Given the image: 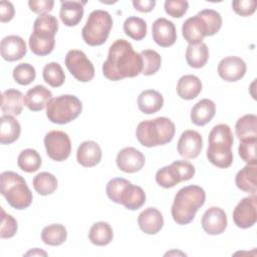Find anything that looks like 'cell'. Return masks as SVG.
Returning a JSON list of instances; mask_svg holds the SVG:
<instances>
[{
    "instance_id": "cell-1",
    "label": "cell",
    "mask_w": 257,
    "mask_h": 257,
    "mask_svg": "<svg viewBox=\"0 0 257 257\" xmlns=\"http://www.w3.org/2000/svg\"><path fill=\"white\" fill-rule=\"evenodd\" d=\"M143 71V58L132 44L124 39H116L109 47L106 60L102 64L103 75L112 81L136 77Z\"/></svg>"
},
{
    "instance_id": "cell-2",
    "label": "cell",
    "mask_w": 257,
    "mask_h": 257,
    "mask_svg": "<svg viewBox=\"0 0 257 257\" xmlns=\"http://www.w3.org/2000/svg\"><path fill=\"white\" fill-rule=\"evenodd\" d=\"M205 200L206 193L200 186L190 185L180 189L171 209L174 221L179 225L191 223L198 210L205 204Z\"/></svg>"
},
{
    "instance_id": "cell-3",
    "label": "cell",
    "mask_w": 257,
    "mask_h": 257,
    "mask_svg": "<svg viewBox=\"0 0 257 257\" xmlns=\"http://www.w3.org/2000/svg\"><path fill=\"white\" fill-rule=\"evenodd\" d=\"M233 134L228 124L220 123L215 125L209 134L207 149L209 162L221 169L229 168L233 163Z\"/></svg>"
},
{
    "instance_id": "cell-4",
    "label": "cell",
    "mask_w": 257,
    "mask_h": 257,
    "mask_svg": "<svg viewBox=\"0 0 257 257\" xmlns=\"http://www.w3.org/2000/svg\"><path fill=\"white\" fill-rule=\"evenodd\" d=\"M176 132L175 123L168 117L160 116L155 119L141 121L136 130L139 143L147 148L163 146L170 143Z\"/></svg>"
},
{
    "instance_id": "cell-5",
    "label": "cell",
    "mask_w": 257,
    "mask_h": 257,
    "mask_svg": "<svg viewBox=\"0 0 257 257\" xmlns=\"http://www.w3.org/2000/svg\"><path fill=\"white\" fill-rule=\"evenodd\" d=\"M57 30L58 21L53 15L38 16L34 21L33 32L28 40L30 50L38 56L50 54L54 49Z\"/></svg>"
},
{
    "instance_id": "cell-6",
    "label": "cell",
    "mask_w": 257,
    "mask_h": 257,
    "mask_svg": "<svg viewBox=\"0 0 257 257\" xmlns=\"http://www.w3.org/2000/svg\"><path fill=\"white\" fill-rule=\"evenodd\" d=\"M0 188L1 195L14 209L24 210L31 205L32 193L19 174L11 171L3 172L0 176Z\"/></svg>"
},
{
    "instance_id": "cell-7",
    "label": "cell",
    "mask_w": 257,
    "mask_h": 257,
    "mask_svg": "<svg viewBox=\"0 0 257 257\" xmlns=\"http://www.w3.org/2000/svg\"><path fill=\"white\" fill-rule=\"evenodd\" d=\"M112 28V18L107 11L94 10L86 20L81 35L84 42L90 46L102 45L108 38Z\"/></svg>"
},
{
    "instance_id": "cell-8",
    "label": "cell",
    "mask_w": 257,
    "mask_h": 257,
    "mask_svg": "<svg viewBox=\"0 0 257 257\" xmlns=\"http://www.w3.org/2000/svg\"><path fill=\"white\" fill-rule=\"evenodd\" d=\"M82 111V103L77 96L62 94L52 98L46 106L47 118L57 124H65L74 120Z\"/></svg>"
},
{
    "instance_id": "cell-9",
    "label": "cell",
    "mask_w": 257,
    "mask_h": 257,
    "mask_svg": "<svg viewBox=\"0 0 257 257\" xmlns=\"http://www.w3.org/2000/svg\"><path fill=\"white\" fill-rule=\"evenodd\" d=\"M195 167L188 161H175L170 166L163 167L156 174V182L163 188L175 187L180 182L189 181L195 175Z\"/></svg>"
},
{
    "instance_id": "cell-10",
    "label": "cell",
    "mask_w": 257,
    "mask_h": 257,
    "mask_svg": "<svg viewBox=\"0 0 257 257\" xmlns=\"http://www.w3.org/2000/svg\"><path fill=\"white\" fill-rule=\"evenodd\" d=\"M68 71L75 79L81 82H88L94 77V67L92 62L81 50H69L64 59Z\"/></svg>"
},
{
    "instance_id": "cell-11",
    "label": "cell",
    "mask_w": 257,
    "mask_h": 257,
    "mask_svg": "<svg viewBox=\"0 0 257 257\" xmlns=\"http://www.w3.org/2000/svg\"><path fill=\"white\" fill-rule=\"evenodd\" d=\"M44 146L47 156L55 161L66 160L71 153V142L68 135L61 131H51L44 137Z\"/></svg>"
},
{
    "instance_id": "cell-12",
    "label": "cell",
    "mask_w": 257,
    "mask_h": 257,
    "mask_svg": "<svg viewBox=\"0 0 257 257\" xmlns=\"http://www.w3.org/2000/svg\"><path fill=\"white\" fill-rule=\"evenodd\" d=\"M256 195L243 198L233 211V221L235 225L242 229L252 227L257 220Z\"/></svg>"
},
{
    "instance_id": "cell-13",
    "label": "cell",
    "mask_w": 257,
    "mask_h": 257,
    "mask_svg": "<svg viewBox=\"0 0 257 257\" xmlns=\"http://www.w3.org/2000/svg\"><path fill=\"white\" fill-rule=\"evenodd\" d=\"M246 63L238 56H227L218 64L219 76L228 82H234L241 79L246 73Z\"/></svg>"
},
{
    "instance_id": "cell-14",
    "label": "cell",
    "mask_w": 257,
    "mask_h": 257,
    "mask_svg": "<svg viewBox=\"0 0 257 257\" xmlns=\"http://www.w3.org/2000/svg\"><path fill=\"white\" fill-rule=\"evenodd\" d=\"M145 156L142 152L133 147L120 150L116 156V166L124 173H136L145 166Z\"/></svg>"
},
{
    "instance_id": "cell-15",
    "label": "cell",
    "mask_w": 257,
    "mask_h": 257,
    "mask_svg": "<svg viewBox=\"0 0 257 257\" xmlns=\"http://www.w3.org/2000/svg\"><path fill=\"white\" fill-rule=\"evenodd\" d=\"M178 153L185 159L197 158L203 148L201 135L193 130L185 131L178 141Z\"/></svg>"
},
{
    "instance_id": "cell-16",
    "label": "cell",
    "mask_w": 257,
    "mask_h": 257,
    "mask_svg": "<svg viewBox=\"0 0 257 257\" xmlns=\"http://www.w3.org/2000/svg\"><path fill=\"white\" fill-rule=\"evenodd\" d=\"M154 41L161 47H169L177 40V31L174 23L166 18H158L152 26Z\"/></svg>"
},
{
    "instance_id": "cell-17",
    "label": "cell",
    "mask_w": 257,
    "mask_h": 257,
    "mask_svg": "<svg viewBox=\"0 0 257 257\" xmlns=\"http://www.w3.org/2000/svg\"><path fill=\"white\" fill-rule=\"evenodd\" d=\"M201 224L207 234L219 235L223 233L227 227L226 213L219 207H211L204 213Z\"/></svg>"
},
{
    "instance_id": "cell-18",
    "label": "cell",
    "mask_w": 257,
    "mask_h": 257,
    "mask_svg": "<svg viewBox=\"0 0 257 257\" xmlns=\"http://www.w3.org/2000/svg\"><path fill=\"white\" fill-rule=\"evenodd\" d=\"M0 52L6 61H16L25 56L27 47L24 39L18 35H8L1 40Z\"/></svg>"
},
{
    "instance_id": "cell-19",
    "label": "cell",
    "mask_w": 257,
    "mask_h": 257,
    "mask_svg": "<svg viewBox=\"0 0 257 257\" xmlns=\"http://www.w3.org/2000/svg\"><path fill=\"white\" fill-rule=\"evenodd\" d=\"M182 33L185 40L191 44H199L205 36H208V28L204 20L197 14L188 18L182 27Z\"/></svg>"
},
{
    "instance_id": "cell-20",
    "label": "cell",
    "mask_w": 257,
    "mask_h": 257,
    "mask_svg": "<svg viewBox=\"0 0 257 257\" xmlns=\"http://www.w3.org/2000/svg\"><path fill=\"white\" fill-rule=\"evenodd\" d=\"M138 224L144 233L155 235L162 230L164 226V217L158 209L149 207L139 215Z\"/></svg>"
},
{
    "instance_id": "cell-21",
    "label": "cell",
    "mask_w": 257,
    "mask_h": 257,
    "mask_svg": "<svg viewBox=\"0 0 257 257\" xmlns=\"http://www.w3.org/2000/svg\"><path fill=\"white\" fill-rule=\"evenodd\" d=\"M101 156L102 153L99 145L93 141L81 143L76 152V160L84 168H92L99 164Z\"/></svg>"
},
{
    "instance_id": "cell-22",
    "label": "cell",
    "mask_w": 257,
    "mask_h": 257,
    "mask_svg": "<svg viewBox=\"0 0 257 257\" xmlns=\"http://www.w3.org/2000/svg\"><path fill=\"white\" fill-rule=\"evenodd\" d=\"M51 99V91L44 85L38 84L33 86L26 92L24 96V103L29 110L39 111L42 110L45 106H47L48 102Z\"/></svg>"
},
{
    "instance_id": "cell-23",
    "label": "cell",
    "mask_w": 257,
    "mask_h": 257,
    "mask_svg": "<svg viewBox=\"0 0 257 257\" xmlns=\"http://www.w3.org/2000/svg\"><path fill=\"white\" fill-rule=\"evenodd\" d=\"M85 2L80 1H61L59 16L62 23L66 26H76L82 19Z\"/></svg>"
},
{
    "instance_id": "cell-24",
    "label": "cell",
    "mask_w": 257,
    "mask_h": 257,
    "mask_svg": "<svg viewBox=\"0 0 257 257\" xmlns=\"http://www.w3.org/2000/svg\"><path fill=\"white\" fill-rule=\"evenodd\" d=\"M216 112V104L209 98L198 101L191 109V120L198 126H203L210 122Z\"/></svg>"
},
{
    "instance_id": "cell-25",
    "label": "cell",
    "mask_w": 257,
    "mask_h": 257,
    "mask_svg": "<svg viewBox=\"0 0 257 257\" xmlns=\"http://www.w3.org/2000/svg\"><path fill=\"white\" fill-rule=\"evenodd\" d=\"M24 95L20 90L10 88L2 93L1 109L4 114L19 115L24 105Z\"/></svg>"
},
{
    "instance_id": "cell-26",
    "label": "cell",
    "mask_w": 257,
    "mask_h": 257,
    "mask_svg": "<svg viewBox=\"0 0 257 257\" xmlns=\"http://www.w3.org/2000/svg\"><path fill=\"white\" fill-rule=\"evenodd\" d=\"M163 95L155 89H146L138 96L139 109L146 114L156 113L163 107Z\"/></svg>"
},
{
    "instance_id": "cell-27",
    "label": "cell",
    "mask_w": 257,
    "mask_h": 257,
    "mask_svg": "<svg viewBox=\"0 0 257 257\" xmlns=\"http://www.w3.org/2000/svg\"><path fill=\"white\" fill-rule=\"evenodd\" d=\"M202 91V82L200 78L193 74L183 75L177 83L178 95L187 100L196 98Z\"/></svg>"
},
{
    "instance_id": "cell-28",
    "label": "cell",
    "mask_w": 257,
    "mask_h": 257,
    "mask_svg": "<svg viewBox=\"0 0 257 257\" xmlns=\"http://www.w3.org/2000/svg\"><path fill=\"white\" fill-rule=\"evenodd\" d=\"M21 126L18 120L11 114H3L0 117V143L10 145L18 140Z\"/></svg>"
},
{
    "instance_id": "cell-29",
    "label": "cell",
    "mask_w": 257,
    "mask_h": 257,
    "mask_svg": "<svg viewBox=\"0 0 257 257\" xmlns=\"http://www.w3.org/2000/svg\"><path fill=\"white\" fill-rule=\"evenodd\" d=\"M256 177H257V166L247 164L241 169L235 177V183L238 189L251 195H256Z\"/></svg>"
},
{
    "instance_id": "cell-30",
    "label": "cell",
    "mask_w": 257,
    "mask_h": 257,
    "mask_svg": "<svg viewBox=\"0 0 257 257\" xmlns=\"http://www.w3.org/2000/svg\"><path fill=\"white\" fill-rule=\"evenodd\" d=\"M146 202V194L144 190L137 185L130 183L120 195L119 204L123 205L126 209L135 211L140 209Z\"/></svg>"
},
{
    "instance_id": "cell-31",
    "label": "cell",
    "mask_w": 257,
    "mask_h": 257,
    "mask_svg": "<svg viewBox=\"0 0 257 257\" xmlns=\"http://www.w3.org/2000/svg\"><path fill=\"white\" fill-rule=\"evenodd\" d=\"M209 59V49L207 44L201 42L199 44H189L186 49V61L193 68L203 67Z\"/></svg>"
},
{
    "instance_id": "cell-32",
    "label": "cell",
    "mask_w": 257,
    "mask_h": 257,
    "mask_svg": "<svg viewBox=\"0 0 257 257\" xmlns=\"http://www.w3.org/2000/svg\"><path fill=\"white\" fill-rule=\"evenodd\" d=\"M88 238L93 245L105 246L112 241V228L106 222H96L90 227Z\"/></svg>"
},
{
    "instance_id": "cell-33",
    "label": "cell",
    "mask_w": 257,
    "mask_h": 257,
    "mask_svg": "<svg viewBox=\"0 0 257 257\" xmlns=\"http://www.w3.org/2000/svg\"><path fill=\"white\" fill-rule=\"evenodd\" d=\"M235 133L240 141L257 138V116L252 113L241 116L236 121Z\"/></svg>"
},
{
    "instance_id": "cell-34",
    "label": "cell",
    "mask_w": 257,
    "mask_h": 257,
    "mask_svg": "<svg viewBox=\"0 0 257 257\" xmlns=\"http://www.w3.org/2000/svg\"><path fill=\"white\" fill-rule=\"evenodd\" d=\"M67 238L66 228L61 224H51L43 228L41 232L42 241L49 246H59Z\"/></svg>"
},
{
    "instance_id": "cell-35",
    "label": "cell",
    "mask_w": 257,
    "mask_h": 257,
    "mask_svg": "<svg viewBox=\"0 0 257 257\" xmlns=\"http://www.w3.org/2000/svg\"><path fill=\"white\" fill-rule=\"evenodd\" d=\"M41 164L42 161L40 155L33 149L23 150L17 158L18 167L26 173H33L38 171L41 167Z\"/></svg>"
},
{
    "instance_id": "cell-36",
    "label": "cell",
    "mask_w": 257,
    "mask_h": 257,
    "mask_svg": "<svg viewBox=\"0 0 257 257\" xmlns=\"http://www.w3.org/2000/svg\"><path fill=\"white\" fill-rule=\"evenodd\" d=\"M33 188L41 196L52 194L57 188L56 177L50 173L42 172L37 174L33 179Z\"/></svg>"
},
{
    "instance_id": "cell-37",
    "label": "cell",
    "mask_w": 257,
    "mask_h": 257,
    "mask_svg": "<svg viewBox=\"0 0 257 257\" xmlns=\"http://www.w3.org/2000/svg\"><path fill=\"white\" fill-rule=\"evenodd\" d=\"M123 31L134 40H142L147 35V23L143 18L131 16L123 23Z\"/></svg>"
},
{
    "instance_id": "cell-38",
    "label": "cell",
    "mask_w": 257,
    "mask_h": 257,
    "mask_svg": "<svg viewBox=\"0 0 257 257\" xmlns=\"http://www.w3.org/2000/svg\"><path fill=\"white\" fill-rule=\"evenodd\" d=\"M43 79L46 83H48L52 87H59L64 83L65 74L57 62H49L43 67L42 71Z\"/></svg>"
},
{
    "instance_id": "cell-39",
    "label": "cell",
    "mask_w": 257,
    "mask_h": 257,
    "mask_svg": "<svg viewBox=\"0 0 257 257\" xmlns=\"http://www.w3.org/2000/svg\"><path fill=\"white\" fill-rule=\"evenodd\" d=\"M143 58V71L142 73L146 76L153 75L161 68L162 58L161 55L153 50V49H146L143 50L141 53Z\"/></svg>"
},
{
    "instance_id": "cell-40",
    "label": "cell",
    "mask_w": 257,
    "mask_h": 257,
    "mask_svg": "<svg viewBox=\"0 0 257 257\" xmlns=\"http://www.w3.org/2000/svg\"><path fill=\"white\" fill-rule=\"evenodd\" d=\"M13 78L20 85H28L34 81L36 71L34 66L29 63H20L13 69Z\"/></svg>"
},
{
    "instance_id": "cell-41",
    "label": "cell",
    "mask_w": 257,
    "mask_h": 257,
    "mask_svg": "<svg viewBox=\"0 0 257 257\" xmlns=\"http://www.w3.org/2000/svg\"><path fill=\"white\" fill-rule=\"evenodd\" d=\"M256 146H257V138L245 139L240 141V145L238 148V153L240 158L249 165H256Z\"/></svg>"
},
{
    "instance_id": "cell-42",
    "label": "cell",
    "mask_w": 257,
    "mask_h": 257,
    "mask_svg": "<svg viewBox=\"0 0 257 257\" xmlns=\"http://www.w3.org/2000/svg\"><path fill=\"white\" fill-rule=\"evenodd\" d=\"M208 28V36L216 34L222 26V17L219 12L213 9H204L198 13Z\"/></svg>"
},
{
    "instance_id": "cell-43",
    "label": "cell",
    "mask_w": 257,
    "mask_h": 257,
    "mask_svg": "<svg viewBox=\"0 0 257 257\" xmlns=\"http://www.w3.org/2000/svg\"><path fill=\"white\" fill-rule=\"evenodd\" d=\"M131 182L123 178H113L111 179L105 188V192L107 197L114 203L119 204L120 201V195L124 188L130 184Z\"/></svg>"
},
{
    "instance_id": "cell-44",
    "label": "cell",
    "mask_w": 257,
    "mask_h": 257,
    "mask_svg": "<svg viewBox=\"0 0 257 257\" xmlns=\"http://www.w3.org/2000/svg\"><path fill=\"white\" fill-rule=\"evenodd\" d=\"M18 225L15 218L1 208V226H0V237L2 239L11 238L16 234Z\"/></svg>"
},
{
    "instance_id": "cell-45",
    "label": "cell",
    "mask_w": 257,
    "mask_h": 257,
    "mask_svg": "<svg viewBox=\"0 0 257 257\" xmlns=\"http://www.w3.org/2000/svg\"><path fill=\"white\" fill-rule=\"evenodd\" d=\"M164 7L166 13L170 16L174 18H181L186 14L189 8V3L185 0H167Z\"/></svg>"
},
{
    "instance_id": "cell-46",
    "label": "cell",
    "mask_w": 257,
    "mask_h": 257,
    "mask_svg": "<svg viewBox=\"0 0 257 257\" xmlns=\"http://www.w3.org/2000/svg\"><path fill=\"white\" fill-rule=\"evenodd\" d=\"M233 10L240 16H250L256 10L255 0H235L232 2Z\"/></svg>"
},
{
    "instance_id": "cell-47",
    "label": "cell",
    "mask_w": 257,
    "mask_h": 257,
    "mask_svg": "<svg viewBox=\"0 0 257 257\" xmlns=\"http://www.w3.org/2000/svg\"><path fill=\"white\" fill-rule=\"evenodd\" d=\"M29 8L32 12L41 15H46L53 9L54 1L52 0H29L28 1Z\"/></svg>"
},
{
    "instance_id": "cell-48",
    "label": "cell",
    "mask_w": 257,
    "mask_h": 257,
    "mask_svg": "<svg viewBox=\"0 0 257 257\" xmlns=\"http://www.w3.org/2000/svg\"><path fill=\"white\" fill-rule=\"evenodd\" d=\"M15 9L10 1H1L0 3V21L2 23L9 22L13 19Z\"/></svg>"
},
{
    "instance_id": "cell-49",
    "label": "cell",
    "mask_w": 257,
    "mask_h": 257,
    "mask_svg": "<svg viewBox=\"0 0 257 257\" xmlns=\"http://www.w3.org/2000/svg\"><path fill=\"white\" fill-rule=\"evenodd\" d=\"M133 5L136 10L147 13L151 12L154 7L156 6V1L155 0H134Z\"/></svg>"
},
{
    "instance_id": "cell-50",
    "label": "cell",
    "mask_w": 257,
    "mask_h": 257,
    "mask_svg": "<svg viewBox=\"0 0 257 257\" xmlns=\"http://www.w3.org/2000/svg\"><path fill=\"white\" fill-rule=\"evenodd\" d=\"M25 255L26 256H28V255H32V256H34V255H43V256H46L47 254H46V252H44V251H42V250H40L38 248H34V249L28 251Z\"/></svg>"
}]
</instances>
